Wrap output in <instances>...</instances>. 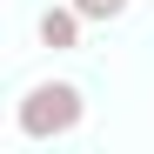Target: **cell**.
Listing matches in <instances>:
<instances>
[{
    "label": "cell",
    "mask_w": 154,
    "mask_h": 154,
    "mask_svg": "<svg viewBox=\"0 0 154 154\" xmlns=\"http://www.w3.org/2000/svg\"><path fill=\"white\" fill-rule=\"evenodd\" d=\"M74 7L87 14V27H100V20H121L127 7H134V0H74Z\"/></svg>",
    "instance_id": "obj_3"
},
{
    "label": "cell",
    "mask_w": 154,
    "mask_h": 154,
    "mask_svg": "<svg viewBox=\"0 0 154 154\" xmlns=\"http://www.w3.org/2000/svg\"><path fill=\"white\" fill-rule=\"evenodd\" d=\"M81 27H87V14L74 7V0L40 7V20H34V34H40V47H47V54H74V47H81Z\"/></svg>",
    "instance_id": "obj_2"
},
{
    "label": "cell",
    "mask_w": 154,
    "mask_h": 154,
    "mask_svg": "<svg viewBox=\"0 0 154 154\" xmlns=\"http://www.w3.org/2000/svg\"><path fill=\"white\" fill-rule=\"evenodd\" d=\"M81 121H87V94L74 81H34L20 94V107H14L20 141H67Z\"/></svg>",
    "instance_id": "obj_1"
}]
</instances>
